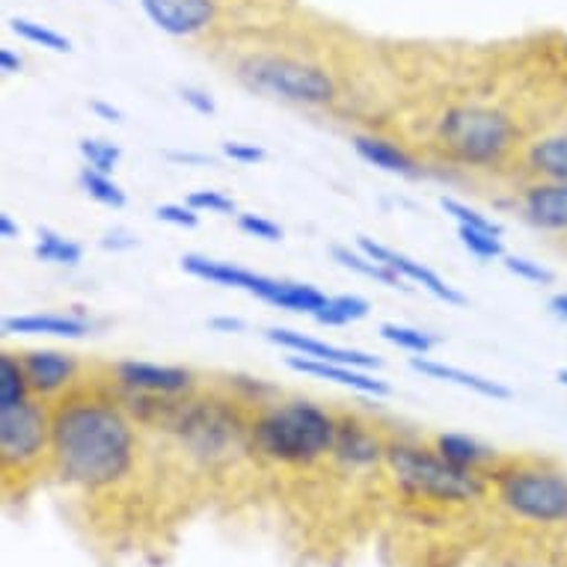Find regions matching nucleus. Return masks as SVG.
<instances>
[{
	"label": "nucleus",
	"instance_id": "obj_24",
	"mask_svg": "<svg viewBox=\"0 0 567 567\" xmlns=\"http://www.w3.org/2000/svg\"><path fill=\"white\" fill-rule=\"evenodd\" d=\"M333 259L342 265L344 270H351V274H360L365 279H374V282H381V286H390V289H404V279L399 274H392L386 265L381 261H374L369 252H363L360 247L351 250V247H333Z\"/></svg>",
	"mask_w": 567,
	"mask_h": 567
},
{
	"label": "nucleus",
	"instance_id": "obj_28",
	"mask_svg": "<svg viewBox=\"0 0 567 567\" xmlns=\"http://www.w3.org/2000/svg\"><path fill=\"white\" fill-rule=\"evenodd\" d=\"M10 30L19 39L30 42V45L45 48V51H54V54H69L72 51V39L63 37V33H56L54 28H48V24H39L33 19H12Z\"/></svg>",
	"mask_w": 567,
	"mask_h": 567
},
{
	"label": "nucleus",
	"instance_id": "obj_33",
	"mask_svg": "<svg viewBox=\"0 0 567 567\" xmlns=\"http://www.w3.org/2000/svg\"><path fill=\"white\" fill-rule=\"evenodd\" d=\"M503 265L508 274H514L523 282H529V286H553L556 282V274L547 265L526 259V256H503Z\"/></svg>",
	"mask_w": 567,
	"mask_h": 567
},
{
	"label": "nucleus",
	"instance_id": "obj_10",
	"mask_svg": "<svg viewBox=\"0 0 567 567\" xmlns=\"http://www.w3.org/2000/svg\"><path fill=\"white\" fill-rule=\"evenodd\" d=\"M182 270L190 274V277L203 279V282L220 286V289L247 291V295L265 300L270 307H279V298H282V289H286V279L265 277V274L241 268L235 261L208 259V256H199V252H185L182 256Z\"/></svg>",
	"mask_w": 567,
	"mask_h": 567
},
{
	"label": "nucleus",
	"instance_id": "obj_4",
	"mask_svg": "<svg viewBox=\"0 0 567 567\" xmlns=\"http://www.w3.org/2000/svg\"><path fill=\"white\" fill-rule=\"evenodd\" d=\"M386 470L404 496L431 505H466L484 496V473L449 464L434 446L410 440L386 443Z\"/></svg>",
	"mask_w": 567,
	"mask_h": 567
},
{
	"label": "nucleus",
	"instance_id": "obj_14",
	"mask_svg": "<svg viewBox=\"0 0 567 567\" xmlns=\"http://www.w3.org/2000/svg\"><path fill=\"white\" fill-rule=\"evenodd\" d=\"M357 247H360L363 252H369L374 261L386 265L392 274H399L404 282L422 286V289L429 291V295H434L437 300H443L446 307H464L466 303V298L455 289V286H449L446 279L440 277L437 270L425 268L422 261L410 259V256H404V252H399V250H392V247H383V244L372 241V238H365V235H360V238H357Z\"/></svg>",
	"mask_w": 567,
	"mask_h": 567
},
{
	"label": "nucleus",
	"instance_id": "obj_7",
	"mask_svg": "<svg viewBox=\"0 0 567 567\" xmlns=\"http://www.w3.org/2000/svg\"><path fill=\"white\" fill-rule=\"evenodd\" d=\"M169 431L178 443L205 464L229 461L235 452L250 449V422L226 399H182Z\"/></svg>",
	"mask_w": 567,
	"mask_h": 567
},
{
	"label": "nucleus",
	"instance_id": "obj_23",
	"mask_svg": "<svg viewBox=\"0 0 567 567\" xmlns=\"http://www.w3.org/2000/svg\"><path fill=\"white\" fill-rule=\"evenodd\" d=\"M33 256L45 265H60V268H78L84 261V247L54 229H39L37 244H33Z\"/></svg>",
	"mask_w": 567,
	"mask_h": 567
},
{
	"label": "nucleus",
	"instance_id": "obj_3",
	"mask_svg": "<svg viewBox=\"0 0 567 567\" xmlns=\"http://www.w3.org/2000/svg\"><path fill=\"white\" fill-rule=\"evenodd\" d=\"M440 150L461 167L496 169L520 146V122L487 104H455L434 125Z\"/></svg>",
	"mask_w": 567,
	"mask_h": 567
},
{
	"label": "nucleus",
	"instance_id": "obj_17",
	"mask_svg": "<svg viewBox=\"0 0 567 567\" xmlns=\"http://www.w3.org/2000/svg\"><path fill=\"white\" fill-rule=\"evenodd\" d=\"M286 365H289L291 372L309 374V378H318V381L339 383V386H348V390L353 392H363V395H374V399L390 395L386 381L374 378V374L365 372V369H353V365H339V363H321V360H309V357H300V353L286 357Z\"/></svg>",
	"mask_w": 567,
	"mask_h": 567
},
{
	"label": "nucleus",
	"instance_id": "obj_37",
	"mask_svg": "<svg viewBox=\"0 0 567 567\" xmlns=\"http://www.w3.org/2000/svg\"><path fill=\"white\" fill-rule=\"evenodd\" d=\"M220 155L233 164H241V167H252V164H261L268 158V152L256 146V143H241V140H226L220 143Z\"/></svg>",
	"mask_w": 567,
	"mask_h": 567
},
{
	"label": "nucleus",
	"instance_id": "obj_38",
	"mask_svg": "<svg viewBox=\"0 0 567 567\" xmlns=\"http://www.w3.org/2000/svg\"><path fill=\"white\" fill-rule=\"evenodd\" d=\"M178 95H182V102H185L194 113H199V116H215L217 113L215 95L208 93V90H199V86H182Z\"/></svg>",
	"mask_w": 567,
	"mask_h": 567
},
{
	"label": "nucleus",
	"instance_id": "obj_25",
	"mask_svg": "<svg viewBox=\"0 0 567 567\" xmlns=\"http://www.w3.org/2000/svg\"><path fill=\"white\" fill-rule=\"evenodd\" d=\"M372 312V303L360 295H336V298H327V303L318 309L316 321L321 327H344L363 321Z\"/></svg>",
	"mask_w": 567,
	"mask_h": 567
},
{
	"label": "nucleus",
	"instance_id": "obj_46",
	"mask_svg": "<svg viewBox=\"0 0 567 567\" xmlns=\"http://www.w3.org/2000/svg\"><path fill=\"white\" fill-rule=\"evenodd\" d=\"M556 378H558V383H561V386H567V369H558Z\"/></svg>",
	"mask_w": 567,
	"mask_h": 567
},
{
	"label": "nucleus",
	"instance_id": "obj_16",
	"mask_svg": "<svg viewBox=\"0 0 567 567\" xmlns=\"http://www.w3.org/2000/svg\"><path fill=\"white\" fill-rule=\"evenodd\" d=\"M520 215L540 233L567 238V182L532 178L520 194Z\"/></svg>",
	"mask_w": 567,
	"mask_h": 567
},
{
	"label": "nucleus",
	"instance_id": "obj_13",
	"mask_svg": "<svg viewBox=\"0 0 567 567\" xmlns=\"http://www.w3.org/2000/svg\"><path fill=\"white\" fill-rule=\"evenodd\" d=\"M146 19L173 39H194L217 21V0H140Z\"/></svg>",
	"mask_w": 567,
	"mask_h": 567
},
{
	"label": "nucleus",
	"instance_id": "obj_45",
	"mask_svg": "<svg viewBox=\"0 0 567 567\" xmlns=\"http://www.w3.org/2000/svg\"><path fill=\"white\" fill-rule=\"evenodd\" d=\"M549 312L561 318V321H567V291H558V295L549 298Z\"/></svg>",
	"mask_w": 567,
	"mask_h": 567
},
{
	"label": "nucleus",
	"instance_id": "obj_30",
	"mask_svg": "<svg viewBox=\"0 0 567 567\" xmlns=\"http://www.w3.org/2000/svg\"><path fill=\"white\" fill-rule=\"evenodd\" d=\"M457 238L464 244V250L478 261H496L505 256L503 235L484 233V229H473V226H457Z\"/></svg>",
	"mask_w": 567,
	"mask_h": 567
},
{
	"label": "nucleus",
	"instance_id": "obj_5",
	"mask_svg": "<svg viewBox=\"0 0 567 567\" xmlns=\"http://www.w3.org/2000/svg\"><path fill=\"white\" fill-rule=\"evenodd\" d=\"M484 475H491L496 499L505 512L535 526L567 523V473L549 461H499Z\"/></svg>",
	"mask_w": 567,
	"mask_h": 567
},
{
	"label": "nucleus",
	"instance_id": "obj_18",
	"mask_svg": "<svg viewBox=\"0 0 567 567\" xmlns=\"http://www.w3.org/2000/svg\"><path fill=\"white\" fill-rule=\"evenodd\" d=\"M353 152H357L369 167L383 169V173H390V176H425V167H422L404 146H399V143H392V140L386 137H378V134H357V137H353Z\"/></svg>",
	"mask_w": 567,
	"mask_h": 567
},
{
	"label": "nucleus",
	"instance_id": "obj_36",
	"mask_svg": "<svg viewBox=\"0 0 567 567\" xmlns=\"http://www.w3.org/2000/svg\"><path fill=\"white\" fill-rule=\"evenodd\" d=\"M155 217L161 224L178 226V229H196L199 226V212L187 203H164L155 208Z\"/></svg>",
	"mask_w": 567,
	"mask_h": 567
},
{
	"label": "nucleus",
	"instance_id": "obj_32",
	"mask_svg": "<svg viewBox=\"0 0 567 567\" xmlns=\"http://www.w3.org/2000/svg\"><path fill=\"white\" fill-rule=\"evenodd\" d=\"M440 208H443V212H446L457 226H473V229H484V233L503 235V226L496 224V220L482 215V212L473 208V205L461 203V199H455V196H443V199H440Z\"/></svg>",
	"mask_w": 567,
	"mask_h": 567
},
{
	"label": "nucleus",
	"instance_id": "obj_27",
	"mask_svg": "<svg viewBox=\"0 0 567 567\" xmlns=\"http://www.w3.org/2000/svg\"><path fill=\"white\" fill-rule=\"evenodd\" d=\"M78 185H81V190H84L93 203L104 205V208H113V212H120V208H125V203H128V194L113 182V176L99 173V169L93 167H81V173H78Z\"/></svg>",
	"mask_w": 567,
	"mask_h": 567
},
{
	"label": "nucleus",
	"instance_id": "obj_21",
	"mask_svg": "<svg viewBox=\"0 0 567 567\" xmlns=\"http://www.w3.org/2000/svg\"><path fill=\"white\" fill-rule=\"evenodd\" d=\"M410 369L419 374H425L431 381H443V383H455L461 390H470L475 395L491 401H508L514 395L505 383L491 381V378H482V374L466 372V369H457V365L437 363V360H429V357H410Z\"/></svg>",
	"mask_w": 567,
	"mask_h": 567
},
{
	"label": "nucleus",
	"instance_id": "obj_8",
	"mask_svg": "<svg viewBox=\"0 0 567 567\" xmlns=\"http://www.w3.org/2000/svg\"><path fill=\"white\" fill-rule=\"evenodd\" d=\"M45 457H51L48 401L30 395L21 404L0 408V466L7 482L16 475H30Z\"/></svg>",
	"mask_w": 567,
	"mask_h": 567
},
{
	"label": "nucleus",
	"instance_id": "obj_43",
	"mask_svg": "<svg viewBox=\"0 0 567 567\" xmlns=\"http://www.w3.org/2000/svg\"><path fill=\"white\" fill-rule=\"evenodd\" d=\"M90 111H93L95 116H99V120L113 122V125H116V122H122V111H120V107H113L111 102H102V99H95V102H90Z\"/></svg>",
	"mask_w": 567,
	"mask_h": 567
},
{
	"label": "nucleus",
	"instance_id": "obj_1",
	"mask_svg": "<svg viewBox=\"0 0 567 567\" xmlns=\"http://www.w3.org/2000/svg\"><path fill=\"white\" fill-rule=\"evenodd\" d=\"M134 419L113 392L84 386L51 408V466L56 478L81 491H107L137 464Z\"/></svg>",
	"mask_w": 567,
	"mask_h": 567
},
{
	"label": "nucleus",
	"instance_id": "obj_26",
	"mask_svg": "<svg viewBox=\"0 0 567 567\" xmlns=\"http://www.w3.org/2000/svg\"><path fill=\"white\" fill-rule=\"evenodd\" d=\"M30 395H33V392H30L21 357L12 351H3L0 353V408L21 404V401H28Z\"/></svg>",
	"mask_w": 567,
	"mask_h": 567
},
{
	"label": "nucleus",
	"instance_id": "obj_11",
	"mask_svg": "<svg viewBox=\"0 0 567 567\" xmlns=\"http://www.w3.org/2000/svg\"><path fill=\"white\" fill-rule=\"evenodd\" d=\"M21 365L28 374L30 392L42 401H60L78 386L81 360L75 353L54 351V348H30L21 351Z\"/></svg>",
	"mask_w": 567,
	"mask_h": 567
},
{
	"label": "nucleus",
	"instance_id": "obj_29",
	"mask_svg": "<svg viewBox=\"0 0 567 567\" xmlns=\"http://www.w3.org/2000/svg\"><path fill=\"white\" fill-rule=\"evenodd\" d=\"M381 336L390 344L401 348V351L413 353V357H429L434 348H437V336H431L429 330H419V327L408 324H395V321H386L381 324Z\"/></svg>",
	"mask_w": 567,
	"mask_h": 567
},
{
	"label": "nucleus",
	"instance_id": "obj_31",
	"mask_svg": "<svg viewBox=\"0 0 567 567\" xmlns=\"http://www.w3.org/2000/svg\"><path fill=\"white\" fill-rule=\"evenodd\" d=\"M78 152L84 158V167H93L99 173H107V176H113V169L120 167L122 161V150L116 143H111V140L84 137L78 143Z\"/></svg>",
	"mask_w": 567,
	"mask_h": 567
},
{
	"label": "nucleus",
	"instance_id": "obj_34",
	"mask_svg": "<svg viewBox=\"0 0 567 567\" xmlns=\"http://www.w3.org/2000/svg\"><path fill=\"white\" fill-rule=\"evenodd\" d=\"M190 208H196L199 215H235V199L226 196L224 190H215V187H203V190H194V194L185 199Z\"/></svg>",
	"mask_w": 567,
	"mask_h": 567
},
{
	"label": "nucleus",
	"instance_id": "obj_39",
	"mask_svg": "<svg viewBox=\"0 0 567 567\" xmlns=\"http://www.w3.org/2000/svg\"><path fill=\"white\" fill-rule=\"evenodd\" d=\"M99 244H102V250L107 252H122V250H134V247H137V238L125 233V229H113V233L104 235Z\"/></svg>",
	"mask_w": 567,
	"mask_h": 567
},
{
	"label": "nucleus",
	"instance_id": "obj_15",
	"mask_svg": "<svg viewBox=\"0 0 567 567\" xmlns=\"http://www.w3.org/2000/svg\"><path fill=\"white\" fill-rule=\"evenodd\" d=\"M265 339L270 344H277L282 351L300 353V357H309V360H321V363H339V365H353V369H365V372H374L381 369L383 360L374 357L369 351H357V348H339V344H327L316 336L298 333V330H289V327H268L265 330Z\"/></svg>",
	"mask_w": 567,
	"mask_h": 567
},
{
	"label": "nucleus",
	"instance_id": "obj_41",
	"mask_svg": "<svg viewBox=\"0 0 567 567\" xmlns=\"http://www.w3.org/2000/svg\"><path fill=\"white\" fill-rule=\"evenodd\" d=\"M164 158L173 161V164H187V167H208L212 164V158L199 155V152H167Z\"/></svg>",
	"mask_w": 567,
	"mask_h": 567
},
{
	"label": "nucleus",
	"instance_id": "obj_35",
	"mask_svg": "<svg viewBox=\"0 0 567 567\" xmlns=\"http://www.w3.org/2000/svg\"><path fill=\"white\" fill-rule=\"evenodd\" d=\"M235 224L241 229L244 235H250V238H259V241H268V244H279L282 241V226L268 220V217L256 215V212H241V215L235 217Z\"/></svg>",
	"mask_w": 567,
	"mask_h": 567
},
{
	"label": "nucleus",
	"instance_id": "obj_20",
	"mask_svg": "<svg viewBox=\"0 0 567 567\" xmlns=\"http://www.w3.org/2000/svg\"><path fill=\"white\" fill-rule=\"evenodd\" d=\"M3 333L21 336H56V339H84L93 333V321L84 316H63V312H33V316L3 318Z\"/></svg>",
	"mask_w": 567,
	"mask_h": 567
},
{
	"label": "nucleus",
	"instance_id": "obj_19",
	"mask_svg": "<svg viewBox=\"0 0 567 567\" xmlns=\"http://www.w3.org/2000/svg\"><path fill=\"white\" fill-rule=\"evenodd\" d=\"M523 167L532 178L567 182V125L532 140L523 150Z\"/></svg>",
	"mask_w": 567,
	"mask_h": 567
},
{
	"label": "nucleus",
	"instance_id": "obj_6",
	"mask_svg": "<svg viewBox=\"0 0 567 567\" xmlns=\"http://www.w3.org/2000/svg\"><path fill=\"white\" fill-rule=\"evenodd\" d=\"M235 75L252 93L274 95L279 102L300 104V107H327L339 95L336 78L324 65L289 54L244 56Z\"/></svg>",
	"mask_w": 567,
	"mask_h": 567
},
{
	"label": "nucleus",
	"instance_id": "obj_9",
	"mask_svg": "<svg viewBox=\"0 0 567 567\" xmlns=\"http://www.w3.org/2000/svg\"><path fill=\"white\" fill-rule=\"evenodd\" d=\"M116 390L158 399H185L196 390V374L185 365L146 363V360H120L111 365Z\"/></svg>",
	"mask_w": 567,
	"mask_h": 567
},
{
	"label": "nucleus",
	"instance_id": "obj_12",
	"mask_svg": "<svg viewBox=\"0 0 567 567\" xmlns=\"http://www.w3.org/2000/svg\"><path fill=\"white\" fill-rule=\"evenodd\" d=\"M330 457L348 473H363V470L386 464V440L360 416H339Z\"/></svg>",
	"mask_w": 567,
	"mask_h": 567
},
{
	"label": "nucleus",
	"instance_id": "obj_44",
	"mask_svg": "<svg viewBox=\"0 0 567 567\" xmlns=\"http://www.w3.org/2000/svg\"><path fill=\"white\" fill-rule=\"evenodd\" d=\"M19 224L12 220L10 212H3V215H0V238H3V241H12V238H19Z\"/></svg>",
	"mask_w": 567,
	"mask_h": 567
},
{
	"label": "nucleus",
	"instance_id": "obj_22",
	"mask_svg": "<svg viewBox=\"0 0 567 567\" xmlns=\"http://www.w3.org/2000/svg\"><path fill=\"white\" fill-rule=\"evenodd\" d=\"M434 449L446 457L449 464L461 466V470H473V473H487L493 464L503 461L491 446H484V443H478L470 434H457V431L437 434L434 437Z\"/></svg>",
	"mask_w": 567,
	"mask_h": 567
},
{
	"label": "nucleus",
	"instance_id": "obj_40",
	"mask_svg": "<svg viewBox=\"0 0 567 567\" xmlns=\"http://www.w3.org/2000/svg\"><path fill=\"white\" fill-rule=\"evenodd\" d=\"M208 327H212L215 333H244V330H247V321L235 316H215L208 318Z\"/></svg>",
	"mask_w": 567,
	"mask_h": 567
},
{
	"label": "nucleus",
	"instance_id": "obj_42",
	"mask_svg": "<svg viewBox=\"0 0 567 567\" xmlns=\"http://www.w3.org/2000/svg\"><path fill=\"white\" fill-rule=\"evenodd\" d=\"M21 69H24V60H21L12 48H0V72L3 75H19Z\"/></svg>",
	"mask_w": 567,
	"mask_h": 567
},
{
	"label": "nucleus",
	"instance_id": "obj_2",
	"mask_svg": "<svg viewBox=\"0 0 567 567\" xmlns=\"http://www.w3.org/2000/svg\"><path fill=\"white\" fill-rule=\"evenodd\" d=\"M339 416L309 399L261 404L250 419V449L279 466H312L333 452Z\"/></svg>",
	"mask_w": 567,
	"mask_h": 567
}]
</instances>
